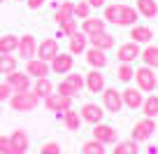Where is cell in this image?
Returning <instances> with one entry per match:
<instances>
[{"mask_svg":"<svg viewBox=\"0 0 158 154\" xmlns=\"http://www.w3.org/2000/svg\"><path fill=\"white\" fill-rule=\"evenodd\" d=\"M72 12H74V2L72 0H63V2H58V7H56V12H54V19H56V24H63V21H68V19H72Z\"/></svg>","mask_w":158,"mask_h":154,"instance_id":"cell-23","label":"cell"},{"mask_svg":"<svg viewBox=\"0 0 158 154\" xmlns=\"http://www.w3.org/2000/svg\"><path fill=\"white\" fill-rule=\"evenodd\" d=\"M26 73L30 75V77H35V80H40V77H49L51 68L47 61L42 59H28V63H26Z\"/></svg>","mask_w":158,"mask_h":154,"instance_id":"cell-16","label":"cell"},{"mask_svg":"<svg viewBox=\"0 0 158 154\" xmlns=\"http://www.w3.org/2000/svg\"><path fill=\"white\" fill-rule=\"evenodd\" d=\"M40 98L33 94V91H16V94L10 96V105L14 112H33L35 108H37Z\"/></svg>","mask_w":158,"mask_h":154,"instance_id":"cell-1","label":"cell"},{"mask_svg":"<svg viewBox=\"0 0 158 154\" xmlns=\"http://www.w3.org/2000/svg\"><path fill=\"white\" fill-rule=\"evenodd\" d=\"M63 124L68 131H79V126H81V114H79V110H65L63 112Z\"/></svg>","mask_w":158,"mask_h":154,"instance_id":"cell-26","label":"cell"},{"mask_svg":"<svg viewBox=\"0 0 158 154\" xmlns=\"http://www.w3.org/2000/svg\"><path fill=\"white\" fill-rule=\"evenodd\" d=\"M49 68H51V73H54V75H68L70 70L74 68L72 54H60V51H58V54L49 61Z\"/></svg>","mask_w":158,"mask_h":154,"instance_id":"cell-5","label":"cell"},{"mask_svg":"<svg viewBox=\"0 0 158 154\" xmlns=\"http://www.w3.org/2000/svg\"><path fill=\"white\" fill-rule=\"evenodd\" d=\"M156 89H158V82H156Z\"/></svg>","mask_w":158,"mask_h":154,"instance_id":"cell-46","label":"cell"},{"mask_svg":"<svg viewBox=\"0 0 158 154\" xmlns=\"http://www.w3.org/2000/svg\"><path fill=\"white\" fill-rule=\"evenodd\" d=\"M16 45H19V37H16V35H2V37H0V54H14Z\"/></svg>","mask_w":158,"mask_h":154,"instance_id":"cell-31","label":"cell"},{"mask_svg":"<svg viewBox=\"0 0 158 154\" xmlns=\"http://www.w3.org/2000/svg\"><path fill=\"white\" fill-rule=\"evenodd\" d=\"M135 10L142 16H147V19H156L158 16V2L156 0H137V7H135Z\"/></svg>","mask_w":158,"mask_h":154,"instance_id":"cell-24","label":"cell"},{"mask_svg":"<svg viewBox=\"0 0 158 154\" xmlns=\"http://www.w3.org/2000/svg\"><path fill=\"white\" fill-rule=\"evenodd\" d=\"M84 56H86V63H89L91 68H95V70H102L105 65H107V51H100V49H95V47H89V49L84 51Z\"/></svg>","mask_w":158,"mask_h":154,"instance_id":"cell-19","label":"cell"},{"mask_svg":"<svg viewBox=\"0 0 158 154\" xmlns=\"http://www.w3.org/2000/svg\"><path fill=\"white\" fill-rule=\"evenodd\" d=\"M142 112H144V117H158V94H151V96H147L144 98V103H142Z\"/></svg>","mask_w":158,"mask_h":154,"instance_id":"cell-28","label":"cell"},{"mask_svg":"<svg viewBox=\"0 0 158 154\" xmlns=\"http://www.w3.org/2000/svg\"><path fill=\"white\" fill-rule=\"evenodd\" d=\"M84 86L91 91V94H102V89H105V75L100 73V70L93 68V70L84 77Z\"/></svg>","mask_w":158,"mask_h":154,"instance_id":"cell-17","label":"cell"},{"mask_svg":"<svg viewBox=\"0 0 158 154\" xmlns=\"http://www.w3.org/2000/svg\"><path fill=\"white\" fill-rule=\"evenodd\" d=\"M79 114H81V121H86V124H100L105 117L102 108H100L98 103H84L81 105V110H79Z\"/></svg>","mask_w":158,"mask_h":154,"instance_id":"cell-8","label":"cell"},{"mask_svg":"<svg viewBox=\"0 0 158 154\" xmlns=\"http://www.w3.org/2000/svg\"><path fill=\"white\" fill-rule=\"evenodd\" d=\"M65 82H70V84H72V86H74L77 91H81V89H84V77H81V75H77V73H72V70L68 73Z\"/></svg>","mask_w":158,"mask_h":154,"instance_id":"cell-37","label":"cell"},{"mask_svg":"<svg viewBox=\"0 0 158 154\" xmlns=\"http://www.w3.org/2000/svg\"><path fill=\"white\" fill-rule=\"evenodd\" d=\"M16 54L21 56V59H35V54H37V42H35L33 35H23V37H19V45H16Z\"/></svg>","mask_w":158,"mask_h":154,"instance_id":"cell-12","label":"cell"},{"mask_svg":"<svg viewBox=\"0 0 158 154\" xmlns=\"http://www.w3.org/2000/svg\"><path fill=\"white\" fill-rule=\"evenodd\" d=\"M26 2H28V7H30V10H40V7L44 5L47 0H26Z\"/></svg>","mask_w":158,"mask_h":154,"instance_id":"cell-42","label":"cell"},{"mask_svg":"<svg viewBox=\"0 0 158 154\" xmlns=\"http://www.w3.org/2000/svg\"><path fill=\"white\" fill-rule=\"evenodd\" d=\"M139 19V12L135 10V7L130 5H121V10H118V16H116V24L114 26H123V28H130V26H135Z\"/></svg>","mask_w":158,"mask_h":154,"instance_id":"cell-13","label":"cell"},{"mask_svg":"<svg viewBox=\"0 0 158 154\" xmlns=\"http://www.w3.org/2000/svg\"><path fill=\"white\" fill-rule=\"evenodd\" d=\"M153 37V30L149 28V26H130V42H137V45H149Z\"/></svg>","mask_w":158,"mask_h":154,"instance_id":"cell-20","label":"cell"},{"mask_svg":"<svg viewBox=\"0 0 158 154\" xmlns=\"http://www.w3.org/2000/svg\"><path fill=\"white\" fill-rule=\"evenodd\" d=\"M107 145H102V143H98V140H86L84 145H81V154H107Z\"/></svg>","mask_w":158,"mask_h":154,"instance_id":"cell-33","label":"cell"},{"mask_svg":"<svg viewBox=\"0 0 158 154\" xmlns=\"http://www.w3.org/2000/svg\"><path fill=\"white\" fill-rule=\"evenodd\" d=\"M156 131H158L156 121H153L151 117H144V119L135 121V126H133V138H130V140H135V143H144V140H149Z\"/></svg>","mask_w":158,"mask_h":154,"instance_id":"cell-2","label":"cell"},{"mask_svg":"<svg viewBox=\"0 0 158 154\" xmlns=\"http://www.w3.org/2000/svg\"><path fill=\"white\" fill-rule=\"evenodd\" d=\"M112 154H137V143H135V140H121V143H114Z\"/></svg>","mask_w":158,"mask_h":154,"instance_id":"cell-32","label":"cell"},{"mask_svg":"<svg viewBox=\"0 0 158 154\" xmlns=\"http://www.w3.org/2000/svg\"><path fill=\"white\" fill-rule=\"evenodd\" d=\"M19 2H23V0H19Z\"/></svg>","mask_w":158,"mask_h":154,"instance_id":"cell-48","label":"cell"},{"mask_svg":"<svg viewBox=\"0 0 158 154\" xmlns=\"http://www.w3.org/2000/svg\"><path fill=\"white\" fill-rule=\"evenodd\" d=\"M133 75H135V68H133V65H130V63H121V65H118V70H116V80L128 84V82L133 80Z\"/></svg>","mask_w":158,"mask_h":154,"instance_id":"cell-34","label":"cell"},{"mask_svg":"<svg viewBox=\"0 0 158 154\" xmlns=\"http://www.w3.org/2000/svg\"><path fill=\"white\" fill-rule=\"evenodd\" d=\"M56 2H63V0H56Z\"/></svg>","mask_w":158,"mask_h":154,"instance_id":"cell-45","label":"cell"},{"mask_svg":"<svg viewBox=\"0 0 158 154\" xmlns=\"http://www.w3.org/2000/svg\"><path fill=\"white\" fill-rule=\"evenodd\" d=\"M0 154H14L10 138H5V135H0Z\"/></svg>","mask_w":158,"mask_h":154,"instance_id":"cell-40","label":"cell"},{"mask_svg":"<svg viewBox=\"0 0 158 154\" xmlns=\"http://www.w3.org/2000/svg\"><path fill=\"white\" fill-rule=\"evenodd\" d=\"M7 86L12 89V94H16V91H28L30 89V75L28 73H19V70H14V73L7 75Z\"/></svg>","mask_w":158,"mask_h":154,"instance_id":"cell-9","label":"cell"},{"mask_svg":"<svg viewBox=\"0 0 158 154\" xmlns=\"http://www.w3.org/2000/svg\"><path fill=\"white\" fill-rule=\"evenodd\" d=\"M10 143H12V149H14V154H26V152H28V147H30V138H28V133H26L23 129L12 131Z\"/></svg>","mask_w":158,"mask_h":154,"instance_id":"cell-15","label":"cell"},{"mask_svg":"<svg viewBox=\"0 0 158 154\" xmlns=\"http://www.w3.org/2000/svg\"><path fill=\"white\" fill-rule=\"evenodd\" d=\"M16 65H19V59L12 54H0V75H10L16 70Z\"/></svg>","mask_w":158,"mask_h":154,"instance_id":"cell-29","label":"cell"},{"mask_svg":"<svg viewBox=\"0 0 158 154\" xmlns=\"http://www.w3.org/2000/svg\"><path fill=\"white\" fill-rule=\"evenodd\" d=\"M58 94H60V96H68V98H74V96H77L79 91L74 89V86L70 84V82H65V80H63V82L58 84Z\"/></svg>","mask_w":158,"mask_h":154,"instance_id":"cell-38","label":"cell"},{"mask_svg":"<svg viewBox=\"0 0 158 154\" xmlns=\"http://www.w3.org/2000/svg\"><path fill=\"white\" fill-rule=\"evenodd\" d=\"M139 54H142V47H139L137 42H126V45H121L116 49V61H121V63H133L135 59H139Z\"/></svg>","mask_w":158,"mask_h":154,"instance_id":"cell-10","label":"cell"},{"mask_svg":"<svg viewBox=\"0 0 158 154\" xmlns=\"http://www.w3.org/2000/svg\"><path fill=\"white\" fill-rule=\"evenodd\" d=\"M79 30V21L74 19H68V21H63V24L58 26V37H72L74 33Z\"/></svg>","mask_w":158,"mask_h":154,"instance_id":"cell-30","label":"cell"},{"mask_svg":"<svg viewBox=\"0 0 158 154\" xmlns=\"http://www.w3.org/2000/svg\"><path fill=\"white\" fill-rule=\"evenodd\" d=\"M118 10H121V2H112V5H105V14H102V19L107 21V24H116Z\"/></svg>","mask_w":158,"mask_h":154,"instance_id":"cell-36","label":"cell"},{"mask_svg":"<svg viewBox=\"0 0 158 154\" xmlns=\"http://www.w3.org/2000/svg\"><path fill=\"white\" fill-rule=\"evenodd\" d=\"M58 51H60L58 40H54V37H44V40L37 45V59H42V61H47V63H49V61L54 59Z\"/></svg>","mask_w":158,"mask_h":154,"instance_id":"cell-11","label":"cell"},{"mask_svg":"<svg viewBox=\"0 0 158 154\" xmlns=\"http://www.w3.org/2000/svg\"><path fill=\"white\" fill-rule=\"evenodd\" d=\"M0 2H5V0H0Z\"/></svg>","mask_w":158,"mask_h":154,"instance_id":"cell-47","label":"cell"},{"mask_svg":"<svg viewBox=\"0 0 158 154\" xmlns=\"http://www.w3.org/2000/svg\"><path fill=\"white\" fill-rule=\"evenodd\" d=\"M70 45H68V54H84L86 49H89V35H84L81 30H77V33L72 35V37H68Z\"/></svg>","mask_w":158,"mask_h":154,"instance_id":"cell-18","label":"cell"},{"mask_svg":"<svg viewBox=\"0 0 158 154\" xmlns=\"http://www.w3.org/2000/svg\"><path fill=\"white\" fill-rule=\"evenodd\" d=\"M121 100H123L126 108L139 110V108H142V103H144V94H142L139 89H133V86H128V89L121 91Z\"/></svg>","mask_w":158,"mask_h":154,"instance_id":"cell-14","label":"cell"},{"mask_svg":"<svg viewBox=\"0 0 158 154\" xmlns=\"http://www.w3.org/2000/svg\"><path fill=\"white\" fill-rule=\"evenodd\" d=\"M40 154H60V145L58 143H44L40 147Z\"/></svg>","mask_w":158,"mask_h":154,"instance_id":"cell-39","label":"cell"},{"mask_svg":"<svg viewBox=\"0 0 158 154\" xmlns=\"http://www.w3.org/2000/svg\"><path fill=\"white\" fill-rule=\"evenodd\" d=\"M102 105H105V110L112 112V114L121 112V108H123L121 91H116L114 86H105V89H102Z\"/></svg>","mask_w":158,"mask_h":154,"instance_id":"cell-4","label":"cell"},{"mask_svg":"<svg viewBox=\"0 0 158 154\" xmlns=\"http://www.w3.org/2000/svg\"><path fill=\"white\" fill-rule=\"evenodd\" d=\"M93 138L98 140V143H102V145H114V143H118L116 129H112L109 124H102V121L93 126Z\"/></svg>","mask_w":158,"mask_h":154,"instance_id":"cell-6","label":"cell"},{"mask_svg":"<svg viewBox=\"0 0 158 154\" xmlns=\"http://www.w3.org/2000/svg\"><path fill=\"white\" fill-rule=\"evenodd\" d=\"M10 96H12V89L7 86V82H0V103L10 100Z\"/></svg>","mask_w":158,"mask_h":154,"instance_id":"cell-41","label":"cell"},{"mask_svg":"<svg viewBox=\"0 0 158 154\" xmlns=\"http://www.w3.org/2000/svg\"><path fill=\"white\" fill-rule=\"evenodd\" d=\"M105 28H107V21L105 19H93V16H89V19H81V33L84 35H98V33H105Z\"/></svg>","mask_w":158,"mask_h":154,"instance_id":"cell-22","label":"cell"},{"mask_svg":"<svg viewBox=\"0 0 158 154\" xmlns=\"http://www.w3.org/2000/svg\"><path fill=\"white\" fill-rule=\"evenodd\" d=\"M139 59L144 61V65L158 70V47H156V45H147V47L142 49V54H139Z\"/></svg>","mask_w":158,"mask_h":154,"instance_id":"cell-25","label":"cell"},{"mask_svg":"<svg viewBox=\"0 0 158 154\" xmlns=\"http://www.w3.org/2000/svg\"><path fill=\"white\" fill-rule=\"evenodd\" d=\"M135 82H137V89L142 91V94H147V91H153L156 89V75H153V68H149V65H142V68L135 70Z\"/></svg>","mask_w":158,"mask_h":154,"instance_id":"cell-3","label":"cell"},{"mask_svg":"<svg viewBox=\"0 0 158 154\" xmlns=\"http://www.w3.org/2000/svg\"><path fill=\"white\" fill-rule=\"evenodd\" d=\"M86 2H89L91 7H105V2H107V0H86Z\"/></svg>","mask_w":158,"mask_h":154,"instance_id":"cell-43","label":"cell"},{"mask_svg":"<svg viewBox=\"0 0 158 154\" xmlns=\"http://www.w3.org/2000/svg\"><path fill=\"white\" fill-rule=\"evenodd\" d=\"M91 10H93V7H91L86 0H79V2H74V12L72 14H74V19H89Z\"/></svg>","mask_w":158,"mask_h":154,"instance_id":"cell-35","label":"cell"},{"mask_svg":"<svg viewBox=\"0 0 158 154\" xmlns=\"http://www.w3.org/2000/svg\"><path fill=\"white\" fill-rule=\"evenodd\" d=\"M44 108L51 110V112L63 114L65 110L72 108V98H68V96H60V94H49V96L44 98Z\"/></svg>","mask_w":158,"mask_h":154,"instance_id":"cell-7","label":"cell"},{"mask_svg":"<svg viewBox=\"0 0 158 154\" xmlns=\"http://www.w3.org/2000/svg\"><path fill=\"white\" fill-rule=\"evenodd\" d=\"M0 114H2V103H0Z\"/></svg>","mask_w":158,"mask_h":154,"instance_id":"cell-44","label":"cell"},{"mask_svg":"<svg viewBox=\"0 0 158 154\" xmlns=\"http://www.w3.org/2000/svg\"><path fill=\"white\" fill-rule=\"evenodd\" d=\"M89 45L95 47V49H100V51H109L114 45H116V40H114V35H109L107 30H105V33L91 35V37H89Z\"/></svg>","mask_w":158,"mask_h":154,"instance_id":"cell-21","label":"cell"},{"mask_svg":"<svg viewBox=\"0 0 158 154\" xmlns=\"http://www.w3.org/2000/svg\"><path fill=\"white\" fill-rule=\"evenodd\" d=\"M51 91H54V84H51L49 77H40V80H35V84H33V94L37 96V98H47Z\"/></svg>","mask_w":158,"mask_h":154,"instance_id":"cell-27","label":"cell"}]
</instances>
